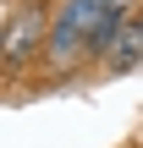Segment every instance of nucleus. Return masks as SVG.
Here are the masks:
<instances>
[{
    "label": "nucleus",
    "mask_w": 143,
    "mask_h": 148,
    "mask_svg": "<svg viewBox=\"0 0 143 148\" xmlns=\"http://www.w3.org/2000/svg\"><path fill=\"white\" fill-rule=\"evenodd\" d=\"M44 33H50V5L44 0H22L0 27V77H22L44 55Z\"/></svg>",
    "instance_id": "obj_1"
}]
</instances>
